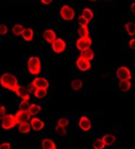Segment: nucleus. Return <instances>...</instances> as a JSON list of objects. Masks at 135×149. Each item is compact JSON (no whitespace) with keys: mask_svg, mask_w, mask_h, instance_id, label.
I'll return each mask as SVG.
<instances>
[{"mask_svg":"<svg viewBox=\"0 0 135 149\" xmlns=\"http://www.w3.org/2000/svg\"><path fill=\"white\" fill-rule=\"evenodd\" d=\"M0 84L2 87L9 91H15L18 84V80L15 74L6 72L2 74L0 78Z\"/></svg>","mask_w":135,"mask_h":149,"instance_id":"f257e3e1","label":"nucleus"},{"mask_svg":"<svg viewBox=\"0 0 135 149\" xmlns=\"http://www.w3.org/2000/svg\"><path fill=\"white\" fill-rule=\"evenodd\" d=\"M28 70L32 74L38 75L42 72V62L39 57L36 56H30L27 62Z\"/></svg>","mask_w":135,"mask_h":149,"instance_id":"f03ea898","label":"nucleus"},{"mask_svg":"<svg viewBox=\"0 0 135 149\" xmlns=\"http://www.w3.org/2000/svg\"><path fill=\"white\" fill-rule=\"evenodd\" d=\"M60 15L63 20L66 21H70L74 18L75 17V11L73 9V8L68 5H65L60 8Z\"/></svg>","mask_w":135,"mask_h":149,"instance_id":"7ed1b4c3","label":"nucleus"},{"mask_svg":"<svg viewBox=\"0 0 135 149\" xmlns=\"http://www.w3.org/2000/svg\"><path fill=\"white\" fill-rule=\"evenodd\" d=\"M17 124L15 115H6L2 119V127L4 130H11Z\"/></svg>","mask_w":135,"mask_h":149,"instance_id":"20e7f679","label":"nucleus"},{"mask_svg":"<svg viewBox=\"0 0 135 149\" xmlns=\"http://www.w3.org/2000/svg\"><path fill=\"white\" fill-rule=\"evenodd\" d=\"M67 47L66 42L61 38H57L51 44V47L53 51L56 54H61L65 51Z\"/></svg>","mask_w":135,"mask_h":149,"instance_id":"39448f33","label":"nucleus"},{"mask_svg":"<svg viewBox=\"0 0 135 149\" xmlns=\"http://www.w3.org/2000/svg\"><path fill=\"white\" fill-rule=\"evenodd\" d=\"M117 78L119 81L122 80H131L132 79V72L130 69L126 66H120L117 69L116 72Z\"/></svg>","mask_w":135,"mask_h":149,"instance_id":"423d86ee","label":"nucleus"},{"mask_svg":"<svg viewBox=\"0 0 135 149\" xmlns=\"http://www.w3.org/2000/svg\"><path fill=\"white\" fill-rule=\"evenodd\" d=\"M92 44V38L89 36L83 37V38H79L76 42V47L80 51H83L85 49L91 47Z\"/></svg>","mask_w":135,"mask_h":149,"instance_id":"0eeeda50","label":"nucleus"},{"mask_svg":"<svg viewBox=\"0 0 135 149\" xmlns=\"http://www.w3.org/2000/svg\"><path fill=\"white\" fill-rule=\"evenodd\" d=\"M76 65H77L78 69L82 72L88 71L92 67L91 61L82 58L81 56H79L76 60Z\"/></svg>","mask_w":135,"mask_h":149,"instance_id":"6e6552de","label":"nucleus"},{"mask_svg":"<svg viewBox=\"0 0 135 149\" xmlns=\"http://www.w3.org/2000/svg\"><path fill=\"white\" fill-rule=\"evenodd\" d=\"M15 118H16L17 123V124H22V123H26L31 120V115L29 111H21L19 110L17 112L15 115Z\"/></svg>","mask_w":135,"mask_h":149,"instance_id":"1a4fd4ad","label":"nucleus"},{"mask_svg":"<svg viewBox=\"0 0 135 149\" xmlns=\"http://www.w3.org/2000/svg\"><path fill=\"white\" fill-rule=\"evenodd\" d=\"M33 85L35 87L36 89L38 88H42V89H48L50 83L47 78L44 77H36L32 81Z\"/></svg>","mask_w":135,"mask_h":149,"instance_id":"9d476101","label":"nucleus"},{"mask_svg":"<svg viewBox=\"0 0 135 149\" xmlns=\"http://www.w3.org/2000/svg\"><path fill=\"white\" fill-rule=\"evenodd\" d=\"M14 92L22 100H29L30 99V93H29L26 87H24V86L18 85Z\"/></svg>","mask_w":135,"mask_h":149,"instance_id":"9b49d317","label":"nucleus"},{"mask_svg":"<svg viewBox=\"0 0 135 149\" xmlns=\"http://www.w3.org/2000/svg\"><path fill=\"white\" fill-rule=\"evenodd\" d=\"M78 125L82 130L87 132V131L90 130V129L92 127V122H91L89 118H87V116H82L80 118Z\"/></svg>","mask_w":135,"mask_h":149,"instance_id":"f8f14e48","label":"nucleus"},{"mask_svg":"<svg viewBox=\"0 0 135 149\" xmlns=\"http://www.w3.org/2000/svg\"><path fill=\"white\" fill-rule=\"evenodd\" d=\"M30 125L32 130H33L41 131L44 129L45 124L44 122L41 120L40 118L34 117L30 120Z\"/></svg>","mask_w":135,"mask_h":149,"instance_id":"ddd939ff","label":"nucleus"},{"mask_svg":"<svg viewBox=\"0 0 135 149\" xmlns=\"http://www.w3.org/2000/svg\"><path fill=\"white\" fill-rule=\"evenodd\" d=\"M43 38L46 42L51 45L57 38V37H56V34L54 30L51 29H48L44 30V32Z\"/></svg>","mask_w":135,"mask_h":149,"instance_id":"4468645a","label":"nucleus"},{"mask_svg":"<svg viewBox=\"0 0 135 149\" xmlns=\"http://www.w3.org/2000/svg\"><path fill=\"white\" fill-rule=\"evenodd\" d=\"M80 56H81L82 58H84L86 60H89V61H91L95 57V53H94L93 50L91 47H89V48L85 49L83 51H81Z\"/></svg>","mask_w":135,"mask_h":149,"instance_id":"2eb2a0df","label":"nucleus"},{"mask_svg":"<svg viewBox=\"0 0 135 149\" xmlns=\"http://www.w3.org/2000/svg\"><path fill=\"white\" fill-rule=\"evenodd\" d=\"M42 147L43 149H56V145L52 139L46 138L42 141Z\"/></svg>","mask_w":135,"mask_h":149,"instance_id":"dca6fc26","label":"nucleus"},{"mask_svg":"<svg viewBox=\"0 0 135 149\" xmlns=\"http://www.w3.org/2000/svg\"><path fill=\"white\" fill-rule=\"evenodd\" d=\"M21 36L26 42L33 41V37H34V32H33V29H31V28H25L23 33H22Z\"/></svg>","mask_w":135,"mask_h":149,"instance_id":"f3484780","label":"nucleus"},{"mask_svg":"<svg viewBox=\"0 0 135 149\" xmlns=\"http://www.w3.org/2000/svg\"><path fill=\"white\" fill-rule=\"evenodd\" d=\"M101 139H103L106 146H110L114 145L116 142V136L113 134H105Z\"/></svg>","mask_w":135,"mask_h":149,"instance_id":"a211bd4d","label":"nucleus"},{"mask_svg":"<svg viewBox=\"0 0 135 149\" xmlns=\"http://www.w3.org/2000/svg\"><path fill=\"white\" fill-rule=\"evenodd\" d=\"M42 107L38 105V104H31L30 107L29 109V113L30 114L31 116H36L42 111Z\"/></svg>","mask_w":135,"mask_h":149,"instance_id":"6ab92c4d","label":"nucleus"},{"mask_svg":"<svg viewBox=\"0 0 135 149\" xmlns=\"http://www.w3.org/2000/svg\"><path fill=\"white\" fill-rule=\"evenodd\" d=\"M119 89L123 92L128 91L131 87H132V83L130 80H122L119 81Z\"/></svg>","mask_w":135,"mask_h":149,"instance_id":"aec40b11","label":"nucleus"},{"mask_svg":"<svg viewBox=\"0 0 135 149\" xmlns=\"http://www.w3.org/2000/svg\"><path fill=\"white\" fill-rule=\"evenodd\" d=\"M125 29L130 36H134L135 35V23L134 22H128L125 24Z\"/></svg>","mask_w":135,"mask_h":149,"instance_id":"412c9836","label":"nucleus"},{"mask_svg":"<svg viewBox=\"0 0 135 149\" xmlns=\"http://www.w3.org/2000/svg\"><path fill=\"white\" fill-rule=\"evenodd\" d=\"M18 130L20 131V133H29V132L32 130V127H31L30 123L29 122H26V123H22V124H18Z\"/></svg>","mask_w":135,"mask_h":149,"instance_id":"4be33fe9","label":"nucleus"},{"mask_svg":"<svg viewBox=\"0 0 135 149\" xmlns=\"http://www.w3.org/2000/svg\"><path fill=\"white\" fill-rule=\"evenodd\" d=\"M78 34L80 38L89 36V29L88 26H80L78 29Z\"/></svg>","mask_w":135,"mask_h":149,"instance_id":"5701e85b","label":"nucleus"},{"mask_svg":"<svg viewBox=\"0 0 135 149\" xmlns=\"http://www.w3.org/2000/svg\"><path fill=\"white\" fill-rule=\"evenodd\" d=\"M83 83L80 79H74L71 83V87L74 91H80L83 87Z\"/></svg>","mask_w":135,"mask_h":149,"instance_id":"b1692460","label":"nucleus"},{"mask_svg":"<svg viewBox=\"0 0 135 149\" xmlns=\"http://www.w3.org/2000/svg\"><path fill=\"white\" fill-rule=\"evenodd\" d=\"M24 26L21 25V24H15V25L13 26L12 27V33L13 34L17 36H22V33L24 32Z\"/></svg>","mask_w":135,"mask_h":149,"instance_id":"393cba45","label":"nucleus"},{"mask_svg":"<svg viewBox=\"0 0 135 149\" xmlns=\"http://www.w3.org/2000/svg\"><path fill=\"white\" fill-rule=\"evenodd\" d=\"M33 94H34V96H35L36 98L42 100V99H44L47 95V89L38 88V89L35 90Z\"/></svg>","mask_w":135,"mask_h":149,"instance_id":"a878e982","label":"nucleus"},{"mask_svg":"<svg viewBox=\"0 0 135 149\" xmlns=\"http://www.w3.org/2000/svg\"><path fill=\"white\" fill-rule=\"evenodd\" d=\"M82 15H83L84 17L87 19L89 21H91V20L93 19L94 17V14L92 12V11L89 8H83V11H82Z\"/></svg>","mask_w":135,"mask_h":149,"instance_id":"bb28decb","label":"nucleus"},{"mask_svg":"<svg viewBox=\"0 0 135 149\" xmlns=\"http://www.w3.org/2000/svg\"><path fill=\"white\" fill-rule=\"evenodd\" d=\"M92 147L94 149H104L106 146L102 139H96L92 144Z\"/></svg>","mask_w":135,"mask_h":149,"instance_id":"cd10ccee","label":"nucleus"},{"mask_svg":"<svg viewBox=\"0 0 135 149\" xmlns=\"http://www.w3.org/2000/svg\"><path fill=\"white\" fill-rule=\"evenodd\" d=\"M31 104L29 103V100H22L21 102H20V105H19V110H21V111H29V109L30 107Z\"/></svg>","mask_w":135,"mask_h":149,"instance_id":"c85d7f7f","label":"nucleus"},{"mask_svg":"<svg viewBox=\"0 0 135 149\" xmlns=\"http://www.w3.org/2000/svg\"><path fill=\"white\" fill-rule=\"evenodd\" d=\"M55 130H56V133L60 136H65L67 135L66 127H63L61 126L56 125V127H55Z\"/></svg>","mask_w":135,"mask_h":149,"instance_id":"c756f323","label":"nucleus"},{"mask_svg":"<svg viewBox=\"0 0 135 149\" xmlns=\"http://www.w3.org/2000/svg\"><path fill=\"white\" fill-rule=\"evenodd\" d=\"M78 24L80 25V26H88L89 24V21L86 17H84L82 15H80V16L78 17Z\"/></svg>","mask_w":135,"mask_h":149,"instance_id":"7c9ffc66","label":"nucleus"},{"mask_svg":"<svg viewBox=\"0 0 135 149\" xmlns=\"http://www.w3.org/2000/svg\"><path fill=\"white\" fill-rule=\"evenodd\" d=\"M69 124V120L67 118H61L57 121V125L61 126L63 127H66Z\"/></svg>","mask_w":135,"mask_h":149,"instance_id":"2f4dec72","label":"nucleus"},{"mask_svg":"<svg viewBox=\"0 0 135 149\" xmlns=\"http://www.w3.org/2000/svg\"><path fill=\"white\" fill-rule=\"evenodd\" d=\"M8 29L7 26L4 25V24H0V35H6L8 33Z\"/></svg>","mask_w":135,"mask_h":149,"instance_id":"473e14b6","label":"nucleus"},{"mask_svg":"<svg viewBox=\"0 0 135 149\" xmlns=\"http://www.w3.org/2000/svg\"><path fill=\"white\" fill-rule=\"evenodd\" d=\"M26 88H27V90H28V91H29V93H30V94H31V93H34L35 91V90H36L35 87L33 85V84L32 83V82H31L30 84H29L28 85H27Z\"/></svg>","mask_w":135,"mask_h":149,"instance_id":"72a5a7b5","label":"nucleus"},{"mask_svg":"<svg viewBox=\"0 0 135 149\" xmlns=\"http://www.w3.org/2000/svg\"><path fill=\"white\" fill-rule=\"evenodd\" d=\"M6 115V109L5 106H0V120H2V118Z\"/></svg>","mask_w":135,"mask_h":149,"instance_id":"f704fd0d","label":"nucleus"},{"mask_svg":"<svg viewBox=\"0 0 135 149\" xmlns=\"http://www.w3.org/2000/svg\"><path fill=\"white\" fill-rule=\"evenodd\" d=\"M11 144L8 142H3L0 145V149H11Z\"/></svg>","mask_w":135,"mask_h":149,"instance_id":"c9c22d12","label":"nucleus"},{"mask_svg":"<svg viewBox=\"0 0 135 149\" xmlns=\"http://www.w3.org/2000/svg\"><path fill=\"white\" fill-rule=\"evenodd\" d=\"M128 46H129L131 49L135 51V38H132V39H131L129 41V42H128Z\"/></svg>","mask_w":135,"mask_h":149,"instance_id":"e433bc0d","label":"nucleus"},{"mask_svg":"<svg viewBox=\"0 0 135 149\" xmlns=\"http://www.w3.org/2000/svg\"><path fill=\"white\" fill-rule=\"evenodd\" d=\"M53 0H41V2L44 4V5H50L52 3Z\"/></svg>","mask_w":135,"mask_h":149,"instance_id":"4c0bfd02","label":"nucleus"},{"mask_svg":"<svg viewBox=\"0 0 135 149\" xmlns=\"http://www.w3.org/2000/svg\"><path fill=\"white\" fill-rule=\"evenodd\" d=\"M130 8H131V11H132V12L133 13L134 15H135V2H134L131 5V7H130Z\"/></svg>","mask_w":135,"mask_h":149,"instance_id":"58836bf2","label":"nucleus"},{"mask_svg":"<svg viewBox=\"0 0 135 149\" xmlns=\"http://www.w3.org/2000/svg\"><path fill=\"white\" fill-rule=\"evenodd\" d=\"M88 1H90V2H96L97 0H88Z\"/></svg>","mask_w":135,"mask_h":149,"instance_id":"ea45409f","label":"nucleus"}]
</instances>
